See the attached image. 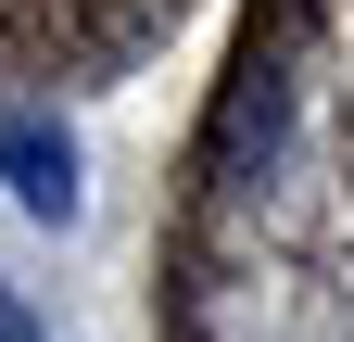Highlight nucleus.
I'll return each instance as SVG.
<instances>
[{
	"instance_id": "obj_2",
	"label": "nucleus",
	"mask_w": 354,
	"mask_h": 342,
	"mask_svg": "<svg viewBox=\"0 0 354 342\" xmlns=\"http://www.w3.org/2000/svg\"><path fill=\"white\" fill-rule=\"evenodd\" d=\"M266 140H279V64L253 51V64L228 76V114H215V178H253Z\"/></svg>"
},
{
	"instance_id": "obj_3",
	"label": "nucleus",
	"mask_w": 354,
	"mask_h": 342,
	"mask_svg": "<svg viewBox=\"0 0 354 342\" xmlns=\"http://www.w3.org/2000/svg\"><path fill=\"white\" fill-rule=\"evenodd\" d=\"M0 342H38V317L13 305V279H0Z\"/></svg>"
},
{
	"instance_id": "obj_1",
	"label": "nucleus",
	"mask_w": 354,
	"mask_h": 342,
	"mask_svg": "<svg viewBox=\"0 0 354 342\" xmlns=\"http://www.w3.org/2000/svg\"><path fill=\"white\" fill-rule=\"evenodd\" d=\"M0 190H13L38 228H76L88 190H76V140H64L51 114H0Z\"/></svg>"
}]
</instances>
